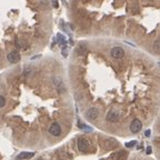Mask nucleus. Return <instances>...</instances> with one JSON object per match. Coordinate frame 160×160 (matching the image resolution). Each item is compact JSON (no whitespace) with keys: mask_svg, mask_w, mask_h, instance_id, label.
Returning <instances> with one entry per match:
<instances>
[{"mask_svg":"<svg viewBox=\"0 0 160 160\" xmlns=\"http://www.w3.org/2000/svg\"><path fill=\"white\" fill-rule=\"evenodd\" d=\"M141 128H142L141 121L139 119H133L132 121H131V124H130V130H131V132L133 133L139 132L141 130Z\"/></svg>","mask_w":160,"mask_h":160,"instance_id":"f257e3e1","label":"nucleus"},{"mask_svg":"<svg viewBox=\"0 0 160 160\" xmlns=\"http://www.w3.org/2000/svg\"><path fill=\"white\" fill-rule=\"evenodd\" d=\"M111 56L116 59H119V58H122L125 56V51L120 47H114V48L111 49Z\"/></svg>","mask_w":160,"mask_h":160,"instance_id":"f03ea898","label":"nucleus"},{"mask_svg":"<svg viewBox=\"0 0 160 160\" xmlns=\"http://www.w3.org/2000/svg\"><path fill=\"white\" fill-rule=\"evenodd\" d=\"M49 133L52 135V136H55V137H58L60 136V133H61V128H60V126L58 124H52L50 126V128H49Z\"/></svg>","mask_w":160,"mask_h":160,"instance_id":"7ed1b4c3","label":"nucleus"},{"mask_svg":"<svg viewBox=\"0 0 160 160\" xmlns=\"http://www.w3.org/2000/svg\"><path fill=\"white\" fill-rule=\"evenodd\" d=\"M107 120L110 122H117L119 120V114L116 110H110L107 114Z\"/></svg>","mask_w":160,"mask_h":160,"instance_id":"20e7f679","label":"nucleus"},{"mask_svg":"<svg viewBox=\"0 0 160 160\" xmlns=\"http://www.w3.org/2000/svg\"><path fill=\"white\" fill-rule=\"evenodd\" d=\"M7 58L9 60V62H11V64H16V62H18L19 60H20V55H19L18 51L14 50V51H12V52H10Z\"/></svg>","mask_w":160,"mask_h":160,"instance_id":"39448f33","label":"nucleus"},{"mask_svg":"<svg viewBox=\"0 0 160 160\" xmlns=\"http://www.w3.org/2000/svg\"><path fill=\"white\" fill-rule=\"evenodd\" d=\"M77 145H78V149L81 151V152H87L88 151L89 146H88V141L86 139H79Z\"/></svg>","mask_w":160,"mask_h":160,"instance_id":"423d86ee","label":"nucleus"},{"mask_svg":"<svg viewBox=\"0 0 160 160\" xmlns=\"http://www.w3.org/2000/svg\"><path fill=\"white\" fill-rule=\"evenodd\" d=\"M98 114H99V111H98V109H97V108H91V109H89L87 111L86 116H87L88 119H90V120H93V119L97 118Z\"/></svg>","mask_w":160,"mask_h":160,"instance_id":"0eeeda50","label":"nucleus"},{"mask_svg":"<svg viewBox=\"0 0 160 160\" xmlns=\"http://www.w3.org/2000/svg\"><path fill=\"white\" fill-rule=\"evenodd\" d=\"M54 83H55L56 88L58 89V91L59 92L66 91V87H64V85L62 83V81H60V80H58V79H55V80H54Z\"/></svg>","mask_w":160,"mask_h":160,"instance_id":"6e6552de","label":"nucleus"},{"mask_svg":"<svg viewBox=\"0 0 160 160\" xmlns=\"http://www.w3.org/2000/svg\"><path fill=\"white\" fill-rule=\"evenodd\" d=\"M35 156L33 152H21L20 155L17 156V159H29V158H32Z\"/></svg>","mask_w":160,"mask_h":160,"instance_id":"1a4fd4ad","label":"nucleus"},{"mask_svg":"<svg viewBox=\"0 0 160 160\" xmlns=\"http://www.w3.org/2000/svg\"><path fill=\"white\" fill-rule=\"evenodd\" d=\"M5 105H6V99L2 96H0V108L5 107Z\"/></svg>","mask_w":160,"mask_h":160,"instance_id":"9d476101","label":"nucleus"},{"mask_svg":"<svg viewBox=\"0 0 160 160\" xmlns=\"http://www.w3.org/2000/svg\"><path fill=\"white\" fill-rule=\"evenodd\" d=\"M77 52H86V49H85V47H79L77 49Z\"/></svg>","mask_w":160,"mask_h":160,"instance_id":"9b49d317","label":"nucleus"},{"mask_svg":"<svg viewBox=\"0 0 160 160\" xmlns=\"http://www.w3.org/2000/svg\"><path fill=\"white\" fill-rule=\"evenodd\" d=\"M135 145H136V141H131V142H130V143H127L126 146L128 147V148H130V147H133V146H135Z\"/></svg>","mask_w":160,"mask_h":160,"instance_id":"f8f14e48","label":"nucleus"},{"mask_svg":"<svg viewBox=\"0 0 160 160\" xmlns=\"http://www.w3.org/2000/svg\"><path fill=\"white\" fill-rule=\"evenodd\" d=\"M155 49H156V51H159V41H156V43H155Z\"/></svg>","mask_w":160,"mask_h":160,"instance_id":"ddd939ff","label":"nucleus"},{"mask_svg":"<svg viewBox=\"0 0 160 160\" xmlns=\"http://www.w3.org/2000/svg\"><path fill=\"white\" fill-rule=\"evenodd\" d=\"M59 40H60V42H64V43H66V40H64V37L61 38V36H59Z\"/></svg>","mask_w":160,"mask_h":160,"instance_id":"4468645a","label":"nucleus"},{"mask_svg":"<svg viewBox=\"0 0 160 160\" xmlns=\"http://www.w3.org/2000/svg\"><path fill=\"white\" fill-rule=\"evenodd\" d=\"M147 153H148V155H149V153H151V148H150V147H148V148H147Z\"/></svg>","mask_w":160,"mask_h":160,"instance_id":"2eb2a0df","label":"nucleus"},{"mask_svg":"<svg viewBox=\"0 0 160 160\" xmlns=\"http://www.w3.org/2000/svg\"><path fill=\"white\" fill-rule=\"evenodd\" d=\"M52 4H54V6H55V7H58V4H57V0H52Z\"/></svg>","mask_w":160,"mask_h":160,"instance_id":"dca6fc26","label":"nucleus"},{"mask_svg":"<svg viewBox=\"0 0 160 160\" xmlns=\"http://www.w3.org/2000/svg\"><path fill=\"white\" fill-rule=\"evenodd\" d=\"M149 135H150V131H147V132H146V136H147V137H149Z\"/></svg>","mask_w":160,"mask_h":160,"instance_id":"f3484780","label":"nucleus"}]
</instances>
